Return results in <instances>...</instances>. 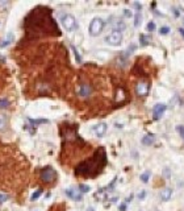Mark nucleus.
Masks as SVG:
<instances>
[{
  "label": "nucleus",
  "instance_id": "1",
  "mask_svg": "<svg viewBox=\"0 0 184 211\" xmlns=\"http://www.w3.org/2000/svg\"><path fill=\"white\" fill-rule=\"evenodd\" d=\"M25 31L30 37L44 36V34H57L59 36V29L54 20L51 19L50 12L45 8H36L25 20Z\"/></svg>",
  "mask_w": 184,
  "mask_h": 211
},
{
  "label": "nucleus",
  "instance_id": "2",
  "mask_svg": "<svg viewBox=\"0 0 184 211\" xmlns=\"http://www.w3.org/2000/svg\"><path fill=\"white\" fill-rule=\"evenodd\" d=\"M105 162H107L105 152H104V149L100 148L93 157L79 164L75 169V174L76 176H83V177H93V176L99 174L103 170Z\"/></svg>",
  "mask_w": 184,
  "mask_h": 211
},
{
  "label": "nucleus",
  "instance_id": "3",
  "mask_svg": "<svg viewBox=\"0 0 184 211\" xmlns=\"http://www.w3.org/2000/svg\"><path fill=\"white\" fill-rule=\"evenodd\" d=\"M58 178V174L55 172V169H53L51 166H46L41 170V174H40V180L42 181V184L45 185H51L54 184L55 181Z\"/></svg>",
  "mask_w": 184,
  "mask_h": 211
},
{
  "label": "nucleus",
  "instance_id": "4",
  "mask_svg": "<svg viewBox=\"0 0 184 211\" xmlns=\"http://www.w3.org/2000/svg\"><path fill=\"white\" fill-rule=\"evenodd\" d=\"M104 25H105V23H104L103 19L95 17V19L91 21V24H89V34L93 36V37H95V36H99L103 32V29H104Z\"/></svg>",
  "mask_w": 184,
  "mask_h": 211
},
{
  "label": "nucleus",
  "instance_id": "5",
  "mask_svg": "<svg viewBox=\"0 0 184 211\" xmlns=\"http://www.w3.org/2000/svg\"><path fill=\"white\" fill-rule=\"evenodd\" d=\"M61 21H62V25H63V28H65L66 31L72 32V31H75L76 29V19L72 16L71 13L62 15Z\"/></svg>",
  "mask_w": 184,
  "mask_h": 211
},
{
  "label": "nucleus",
  "instance_id": "6",
  "mask_svg": "<svg viewBox=\"0 0 184 211\" xmlns=\"http://www.w3.org/2000/svg\"><path fill=\"white\" fill-rule=\"evenodd\" d=\"M105 42L111 46H118L122 42V33L117 31H112L105 37Z\"/></svg>",
  "mask_w": 184,
  "mask_h": 211
},
{
  "label": "nucleus",
  "instance_id": "7",
  "mask_svg": "<svg viewBox=\"0 0 184 211\" xmlns=\"http://www.w3.org/2000/svg\"><path fill=\"white\" fill-rule=\"evenodd\" d=\"M92 91H93V89H92V86L89 85V83H87V82H80L78 86L76 94H78L80 98L85 99V98H89V96L92 95Z\"/></svg>",
  "mask_w": 184,
  "mask_h": 211
},
{
  "label": "nucleus",
  "instance_id": "8",
  "mask_svg": "<svg viewBox=\"0 0 184 211\" xmlns=\"http://www.w3.org/2000/svg\"><path fill=\"white\" fill-rule=\"evenodd\" d=\"M150 91V83L147 81H140L136 85V94L138 96H146Z\"/></svg>",
  "mask_w": 184,
  "mask_h": 211
},
{
  "label": "nucleus",
  "instance_id": "9",
  "mask_svg": "<svg viewBox=\"0 0 184 211\" xmlns=\"http://www.w3.org/2000/svg\"><path fill=\"white\" fill-rule=\"evenodd\" d=\"M166 110H167V106L163 104V103H158V104H155V106H154V108H153L154 119H155V120L160 119V116L163 115Z\"/></svg>",
  "mask_w": 184,
  "mask_h": 211
},
{
  "label": "nucleus",
  "instance_id": "10",
  "mask_svg": "<svg viewBox=\"0 0 184 211\" xmlns=\"http://www.w3.org/2000/svg\"><path fill=\"white\" fill-rule=\"evenodd\" d=\"M93 132H95L96 136H104L107 132V124L105 123H99V124H96L95 127H93Z\"/></svg>",
  "mask_w": 184,
  "mask_h": 211
},
{
  "label": "nucleus",
  "instance_id": "11",
  "mask_svg": "<svg viewBox=\"0 0 184 211\" xmlns=\"http://www.w3.org/2000/svg\"><path fill=\"white\" fill-rule=\"evenodd\" d=\"M66 194H67L68 198H71L74 201H80L82 199V193L79 190H76V189H67Z\"/></svg>",
  "mask_w": 184,
  "mask_h": 211
},
{
  "label": "nucleus",
  "instance_id": "12",
  "mask_svg": "<svg viewBox=\"0 0 184 211\" xmlns=\"http://www.w3.org/2000/svg\"><path fill=\"white\" fill-rule=\"evenodd\" d=\"M171 197H172V190H171L170 187H166L164 190L160 191V199L164 202H167L171 199Z\"/></svg>",
  "mask_w": 184,
  "mask_h": 211
},
{
  "label": "nucleus",
  "instance_id": "13",
  "mask_svg": "<svg viewBox=\"0 0 184 211\" xmlns=\"http://www.w3.org/2000/svg\"><path fill=\"white\" fill-rule=\"evenodd\" d=\"M8 128V118L0 114V132H5Z\"/></svg>",
  "mask_w": 184,
  "mask_h": 211
},
{
  "label": "nucleus",
  "instance_id": "14",
  "mask_svg": "<svg viewBox=\"0 0 184 211\" xmlns=\"http://www.w3.org/2000/svg\"><path fill=\"white\" fill-rule=\"evenodd\" d=\"M154 140H155L154 135H146V136L142 139V144L143 145H151V144L154 143Z\"/></svg>",
  "mask_w": 184,
  "mask_h": 211
},
{
  "label": "nucleus",
  "instance_id": "15",
  "mask_svg": "<svg viewBox=\"0 0 184 211\" xmlns=\"http://www.w3.org/2000/svg\"><path fill=\"white\" fill-rule=\"evenodd\" d=\"M113 27H115V29H113V31H117V32H122L124 29H125L126 28V25L124 24V21H117V23H115V24H113Z\"/></svg>",
  "mask_w": 184,
  "mask_h": 211
},
{
  "label": "nucleus",
  "instance_id": "16",
  "mask_svg": "<svg viewBox=\"0 0 184 211\" xmlns=\"http://www.w3.org/2000/svg\"><path fill=\"white\" fill-rule=\"evenodd\" d=\"M9 106H11V103L7 98H0V108L5 110V108H8Z\"/></svg>",
  "mask_w": 184,
  "mask_h": 211
},
{
  "label": "nucleus",
  "instance_id": "17",
  "mask_svg": "<svg viewBox=\"0 0 184 211\" xmlns=\"http://www.w3.org/2000/svg\"><path fill=\"white\" fill-rule=\"evenodd\" d=\"M12 38H13V36H12V34L9 33V34L7 36V38H5V40H4L3 42L0 44V48H5L7 45H9V44H11V41H12Z\"/></svg>",
  "mask_w": 184,
  "mask_h": 211
},
{
  "label": "nucleus",
  "instance_id": "18",
  "mask_svg": "<svg viewBox=\"0 0 184 211\" xmlns=\"http://www.w3.org/2000/svg\"><path fill=\"white\" fill-rule=\"evenodd\" d=\"M149 178H150V172L149 170L141 174V181H142L143 184H147V182H149Z\"/></svg>",
  "mask_w": 184,
  "mask_h": 211
},
{
  "label": "nucleus",
  "instance_id": "19",
  "mask_svg": "<svg viewBox=\"0 0 184 211\" xmlns=\"http://www.w3.org/2000/svg\"><path fill=\"white\" fill-rule=\"evenodd\" d=\"M29 122H30V124H33V126H36V124H46V123H49V120H46V119H38V120L30 119V120H29Z\"/></svg>",
  "mask_w": 184,
  "mask_h": 211
},
{
  "label": "nucleus",
  "instance_id": "20",
  "mask_svg": "<svg viewBox=\"0 0 184 211\" xmlns=\"http://www.w3.org/2000/svg\"><path fill=\"white\" fill-rule=\"evenodd\" d=\"M141 20H142V15H141V12H137V15H136V21H134V27H140Z\"/></svg>",
  "mask_w": 184,
  "mask_h": 211
},
{
  "label": "nucleus",
  "instance_id": "21",
  "mask_svg": "<svg viewBox=\"0 0 184 211\" xmlns=\"http://www.w3.org/2000/svg\"><path fill=\"white\" fill-rule=\"evenodd\" d=\"M140 41H141V45H142V46H146V45L149 44V38H147L145 34H141L140 36Z\"/></svg>",
  "mask_w": 184,
  "mask_h": 211
},
{
  "label": "nucleus",
  "instance_id": "22",
  "mask_svg": "<svg viewBox=\"0 0 184 211\" xmlns=\"http://www.w3.org/2000/svg\"><path fill=\"white\" fill-rule=\"evenodd\" d=\"M79 189H80V193H88L89 191V186L88 185H84V184H80L79 185Z\"/></svg>",
  "mask_w": 184,
  "mask_h": 211
},
{
  "label": "nucleus",
  "instance_id": "23",
  "mask_svg": "<svg viewBox=\"0 0 184 211\" xmlns=\"http://www.w3.org/2000/svg\"><path fill=\"white\" fill-rule=\"evenodd\" d=\"M159 33L163 34V36H164V34H168V33H170V28H168V27H162L159 29Z\"/></svg>",
  "mask_w": 184,
  "mask_h": 211
},
{
  "label": "nucleus",
  "instance_id": "24",
  "mask_svg": "<svg viewBox=\"0 0 184 211\" xmlns=\"http://www.w3.org/2000/svg\"><path fill=\"white\" fill-rule=\"evenodd\" d=\"M42 191H44V190H42V189H40V190H37V191H36V193H34V194L32 195V201H36V199H37V198L42 194Z\"/></svg>",
  "mask_w": 184,
  "mask_h": 211
},
{
  "label": "nucleus",
  "instance_id": "25",
  "mask_svg": "<svg viewBox=\"0 0 184 211\" xmlns=\"http://www.w3.org/2000/svg\"><path fill=\"white\" fill-rule=\"evenodd\" d=\"M154 29H155V23H154V21H150V23L147 24V31H149V32H153Z\"/></svg>",
  "mask_w": 184,
  "mask_h": 211
},
{
  "label": "nucleus",
  "instance_id": "26",
  "mask_svg": "<svg viewBox=\"0 0 184 211\" xmlns=\"http://www.w3.org/2000/svg\"><path fill=\"white\" fill-rule=\"evenodd\" d=\"M5 201H8V195L7 194H3V193H0V203H4Z\"/></svg>",
  "mask_w": 184,
  "mask_h": 211
},
{
  "label": "nucleus",
  "instance_id": "27",
  "mask_svg": "<svg viewBox=\"0 0 184 211\" xmlns=\"http://www.w3.org/2000/svg\"><path fill=\"white\" fill-rule=\"evenodd\" d=\"M176 130H177V132L180 133V136L183 137V140H184V128H183L181 126H177V127H176Z\"/></svg>",
  "mask_w": 184,
  "mask_h": 211
},
{
  "label": "nucleus",
  "instance_id": "28",
  "mask_svg": "<svg viewBox=\"0 0 184 211\" xmlns=\"http://www.w3.org/2000/svg\"><path fill=\"white\" fill-rule=\"evenodd\" d=\"M72 50H74V53H75V57H76V61L78 62H80L82 61V58H80V55L78 54V51H76V49H75V46H72Z\"/></svg>",
  "mask_w": 184,
  "mask_h": 211
},
{
  "label": "nucleus",
  "instance_id": "29",
  "mask_svg": "<svg viewBox=\"0 0 184 211\" xmlns=\"http://www.w3.org/2000/svg\"><path fill=\"white\" fill-rule=\"evenodd\" d=\"M124 15H125L126 17H132V12H130L129 9H125V11H124Z\"/></svg>",
  "mask_w": 184,
  "mask_h": 211
},
{
  "label": "nucleus",
  "instance_id": "30",
  "mask_svg": "<svg viewBox=\"0 0 184 211\" xmlns=\"http://www.w3.org/2000/svg\"><path fill=\"white\" fill-rule=\"evenodd\" d=\"M145 195H146V193H145V191H142V193H140V194H138V198H140V199H143V198H145Z\"/></svg>",
  "mask_w": 184,
  "mask_h": 211
},
{
  "label": "nucleus",
  "instance_id": "31",
  "mask_svg": "<svg viewBox=\"0 0 184 211\" xmlns=\"http://www.w3.org/2000/svg\"><path fill=\"white\" fill-rule=\"evenodd\" d=\"M125 208H126V204H121L120 206V211H125Z\"/></svg>",
  "mask_w": 184,
  "mask_h": 211
},
{
  "label": "nucleus",
  "instance_id": "32",
  "mask_svg": "<svg viewBox=\"0 0 184 211\" xmlns=\"http://www.w3.org/2000/svg\"><path fill=\"white\" fill-rule=\"evenodd\" d=\"M179 32H180V34L184 37V29H183V28H179Z\"/></svg>",
  "mask_w": 184,
  "mask_h": 211
},
{
  "label": "nucleus",
  "instance_id": "33",
  "mask_svg": "<svg viewBox=\"0 0 184 211\" xmlns=\"http://www.w3.org/2000/svg\"><path fill=\"white\" fill-rule=\"evenodd\" d=\"M183 24H184V20H183Z\"/></svg>",
  "mask_w": 184,
  "mask_h": 211
}]
</instances>
